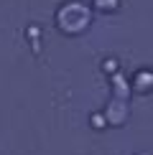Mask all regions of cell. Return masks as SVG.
I'll return each mask as SVG.
<instances>
[{
	"instance_id": "cell-1",
	"label": "cell",
	"mask_w": 153,
	"mask_h": 155,
	"mask_svg": "<svg viewBox=\"0 0 153 155\" xmlns=\"http://www.w3.org/2000/svg\"><path fill=\"white\" fill-rule=\"evenodd\" d=\"M54 21H56L59 33H64V36H79V33H84V31L89 28V23H92V13H89V8L84 3H79V0H69V3L59 5Z\"/></svg>"
},
{
	"instance_id": "cell-2",
	"label": "cell",
	"mask_w": 153,
	"mask_h": 155,
	"mask_svg": "<svg viewBox=\"0 0 153 155\" xmlns=\"http://www.w3.org/2000/svg\"><path fill=\"white\" fill-rule=\"evenodd\" d=\"M133 89L138 94L153 92V69H140V71L133 74Z\"/></svg>"
},
{
	"instance_id": "cell-3",
	"label": "cell",
	"mask_w": 153,
	"mask_h": 155,
	"mask_svg": "<svg viewBox=\"0 0 153 155\" xmlns=\"http://www.w3.org/2000/svg\"><path fill=\"white\" fill-rule=\"evenodd\" d=\"M92 5L100 13H115L120 8V0H92Z\"/></svg>"
}]
</instances>
